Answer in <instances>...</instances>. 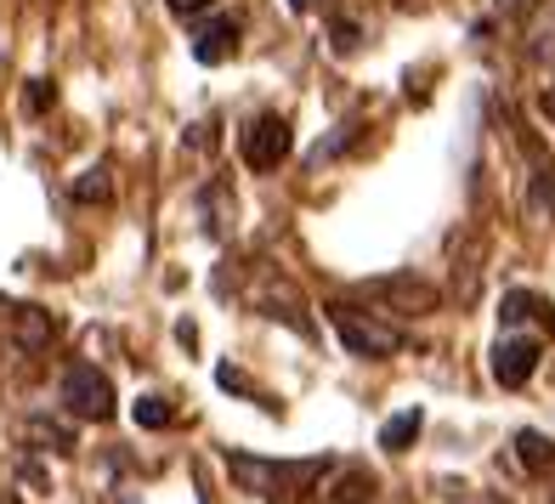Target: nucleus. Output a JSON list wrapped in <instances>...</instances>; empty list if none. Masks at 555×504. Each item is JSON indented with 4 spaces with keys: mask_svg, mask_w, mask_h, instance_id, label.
Masks as SVG:
<instances>
[{
    "mask_svg": "<svg viewBox=\"0 0 555 504\" xmlns=\"http://www.w3.org/2000/svg\"><path fill=\"white\" fill-rule=\"evenodd\" d=\"M63 402H68L80 419L103 425V419H114V380H108V374H96L91 363H74V369L63 374Z\"/></svg>",
    "mask_w": 555,
    "mask_h": 504,
    "instance_id": "7ed1b4c3",
    "label": "nucleus"
},
{
    "mask_svg": "<svg viewBox=\"0 0 555 504\" xmlns=\"http://www.w3.org/2000/svg\"><path fill=\"white\" fill-rule=\"evenodd\" d=\"M374 499V476L369 470H346L335 482V504H369Z\"/></svg>",
    "mask_w": 555,
    "mask_h": 504,
    "instance_id": "2eb2a0df",
    "label": "nucleus"
},
{
    "mask_svg": "<svg viewBox=\"0 0 555 504\" xmlns=\"http://www.w3.org/2000/svg\"><path fill=\"white\" fill-rule=\"evenodd\" d=\"M165 7H170L176 17H198L205 7H216V0H165Z\"/></svg>",
    "mask_w": 555,
    "mask_h": 504,
    "instance_id": "412c9836",
    "label": "nucleus"
},
{
    "mask_svg": "<svg viewBox=\"0 0 555 504\" xmlns=\"http://www.w3.org/2000/svg\"><path fill=\"white\" fill-rule=\"evenodd\" d=\"M216 380H221L227 391H249V397H256V402H267V391H256V386H249V380H244L238 369H216Z\"/></svg>",
    "mask_w": 555,
    "mask_h": 504,
    "instance_id": "aec40b11",
    "label": "nucleus"
},
{
    "mask_svg": "<svg viewBox=\"0 0 555 504\" xmlns=\"http://www.w3.org/2000/svg\"><path fill=\"white\" fill-rule=\"evenodd\" d=\"M330 323L340 329V340H346V351L351 358H391V351H402V335L391 329V323H380V318H363V312H351V307H330Z\"/></svg>",
    "mask_w": 555,
    "mask_h": 504,
    "instance_id": "f03ea898",
    "label": "nucleus"
},
{
    "mask_svg": "<svg viewBox=\"0 0 555 504\" xmlns=\"http://www.w3.org/2000/svg\"><path fill=\"white\" fill-rule=\"evenodd\" d=\"M52 86H46V80H29V91H23V108H29V114H46V108H52Z\"/></svg>",
    "mask_w": 555,
    "mask_h": 504,
    "instance_id": "6ab92c4d",
    "label": "nucleus"
},
{
    "mask_svg": "<svg viewBox=\"0 0 555 504\" xmlns=\"http://www.w3.org/2000/svg\"><path fill=\"white\" fill-rule=\"evenodd\" d=\"M29 437L35 442H46V448H52V453H74V431H68V425H57V419H29Z\"/></svg>",
    "mask_w": 555,
    "mask_h": 504,
    "instance_id": "4468645a",
    "label": "nucleus"
},
{
    "mask_svg": "<svg viewBox=\"0 0 555 504\" xmlns=\"http://www.w3.org/2000/svg\"><path fill=\"white\" fill-rule=\"evenodd\" d=\"M533 318L544 335H555V307L544 295H533V289H504V300H499V323L504 329H516V323H527Z\"/></svg>",
    "mask_w": 555,
    "mask_h": 504,
    "instance_id": "423d86ee",
    "label": "nucleus"
},
{
    "mask_svg": "<svg viewBox=\"0 0 555 504\" xmlns=\"http://www.w3.org/2000/svg\"><path fill=\"white\" fill-rule=\"evenodd\" d=\"M318 476H323L318 453H312V460H289V465L256 460V453H233V482L244 493H256V499H300V493H312Z\"/></svg>",
    "mask_w": 555,
    "mask_h": 504,
    "instance_id": "f257e3e1",
    "label": "nucleus"
},
{
    "mask_svg": "<svg viewBox=\"0 0 555 504\" xmlns=\"http://www.w3.org/2000/svg\"><path fill=\"white\" fill-rule=\"evenodd\" d=\"M358 137H363V125H340V137H335V142H318L312 165H330V159H340L346 147H358Z\"/></svg>",
    "mask_w": 555,
    "mask_h": 504,
    "instance_id": "f3484780",
    "label": "nucleus"
},
{
    "mask_svg": "<svg viewBox=\"0 0 555 504\" xmlns=\"http://www.w3.org/2000/svg\"><path fill=\"white\" fill-rule=\"evenodd\" d=\"M516 460H521V470L544 476V470L555 465V448H550V437H544V431H516Z\"/></svg>",
    "mask_w": 555,
    "mask_h": 504,
    "instance_id": "9d476101",
    "label": "nucleus"
},
{
    "mask_svg": "<svg viewBox=\"0 0 555 504\" xmlns=\"http://www.w3.org/2000/svg\"><path fill=\"white\" fill-rule=\"evenodd\" d=\"M233 52H238V23H233V17H210L205 29L193 35V57H198V63H210V68L227 63Z\"/></svg>",
    "mask_w": 555,
    "mask_h": 504,
    "instance_id": "6e6552de",
    "label": "nucleus"
},
{
    "mask_svg": "<svg viewBox=\"0 0 555 504\" xmlns=\"http://www.w3.org/2000/svg\"><path fill=\"white\" fill-rule=\"evenodd\" d=\"M131 419L142 425V431H170V425H176V409H170L165 397H137Z\"/></svg>",
    "mask_w": 555,
    "mask_h": 504,
    "instance_id": "9b49d317",
    "label": "nucleus"
},
{
    "mask_svg": "<svg viewBox=\"0 0 555 504\" xmlns=\"http://www.w3.org/2000/svg\"><path fill=\"white\" fill-rule=\"evenodd\" d=\"M74 198H80V205H108V198H114L108 170H103V165H96V170H86L80 182H74Z\"/></svg>",
    "mask_w": 555,
    "mask_h": 504,
    "instance_id": "ddd939ff",
    "label": "nucleus"
},
{
    "mask_svg": "<svg viewBox=\"0 0 555 504\" xmlns=\"http://www.w3.org/2000/svg\"><path fill=\"white\" fill-rule=\"evenodd\" d=\"M0 504H17V499H12V493H0Z\"/></svg>",
    "mask_w": 555,
    "mask_h": 504,
    "instance_id": "b1692460",
    "label": "nucleus"
},
{
    "mask_svg": "<svg viewBox=\"0 0 555 504\" xmlns=\"http://www.w3.org/2000/svg\"><path fill=\"white\" fill-rule=\"evenodd\" d=\"M539 108H544V119H555V86H550V91L539 96Z\"/></svg>",
    "mask_w": 555,
    "mask_h": 504,
    "instance_id": "5701e85b",
    "label": "nucleus"
},
{
    "mask_svg": "<svg viewBox=\"0 0 555 504\" xmlns=\"http://www.w3.org/2000/svg\"><path fill=\"white\" fill-rule=\"evenodd\" d=\"M533 210L539 216H555V165H539L533 170Z\"/></svg>",
    "mask_w": 555,
    "mask_h": 504,
    "instance_id": "dca6fc26",
    "label": "nucleus"
},
{
    "mask_svg": "<svg viewBox=\"0 0 555 504\" xmlns=\"http://www.w3.org/2000/svg\"><path fill=\"white\" fill-rule=\"evenodd\" d=\"M420 425H425V414L420 409H409V414H397V419H386V431H380V448H391V453H402L414 437H420Z\"/></svg>",
    "mask_w": 555,
    "mask_h": 504,
    "instance_id": "f8f14e48",
    "label": "nucleus"
},
{
    "mask_svg": "<svg viewBox=\"0 0 555 504\" xmlns=\"http://www.w3.org/2000/svg\"><path fill=\"white\" fill-rule=\"evenodd\" d=\"M499 12H504V17H533L539 0H499Z\"/></svg>",
    "mask_w": 555,
    "mask_h": 504,
    "instance_id": "4be33fe9",
    "label": "nucleus"
},
{
    "mask_svg": "<svg viewBox=\"0 0 555 504\" xmlns=\"http://www.w3.org/2000/svg\"><path fill=\"white\" fill-rule=\"evenodd\" d=\"M57 335V318L52 312H40V307H17V323H12V340L23 351H40V346H52Z\"/></svg>",
    "mask_w": 555,
    "mask_h": 504,
    "instance_id": "1a4fd4ad",
    "label": "nucleus"
},
{
    "mask_svg": "<svg viewBox=\"0 0 555 504\" xmlns=\"http://www.w3.org/2000/svg\"><path fill=\"white\" fill-rule=\"evenodd\" d=\"M539 358H544V346H539V340H527V335H504V340L493 346V380H499L504 391H516V386L533 380Z\"/></svg>",
    "mask_w": 555,
    "mask_h": 504,
    "instance_id": "39448f33",
    "label": "nucleus"
},
{
    "mask_svg": "<svg viewBox=\"0 0 555 504\" xmlns=\"http://www.w3.org/2000/svg\"><path fill=\"white\" fill-rule=\"evenodd\" d=\"M238 147H244V165H249V170H278V165L289 159V147H295L289 119H284V114H261V119L244 131Z\"/></svg>",
    "mask_w": 555,
    "mask_h": 504,
    "instance_id": "20e7f679",
    "label": "nucleus"
},
{
    "mask_svg": "<svg viewBox=\"0 0 555 504\" xmlns=\"http://www.w3.org/2000/svg\"><path fill=\"white\" fill-rule=\"evenodd\" d=\"M369 295L391 300V307H402V312H437V300H442L431 284H420V279H374Z\"/></svg>",
    "mask_w": 555,
    "mask_h": 504,
    "instance_id": "0eeeda50",
    "label": "nucleus"
},
{
    "mask_svg": "<svg viewBox=\"0 0 555 504\" xmlns=\"http://www.w3.org/2000/svg\"><path fill=\"white\" fill-rule=\"evenodd\" d=\"M358 23H351V17H335V29H330V46H335V52L340 57H351V52H358Z\"/></svg>",
    "mask_w": 555,
    "mask_h": 504,
    "instance_id": "a211bd4d",
    "label": "nucleus"
}]
</instances>
